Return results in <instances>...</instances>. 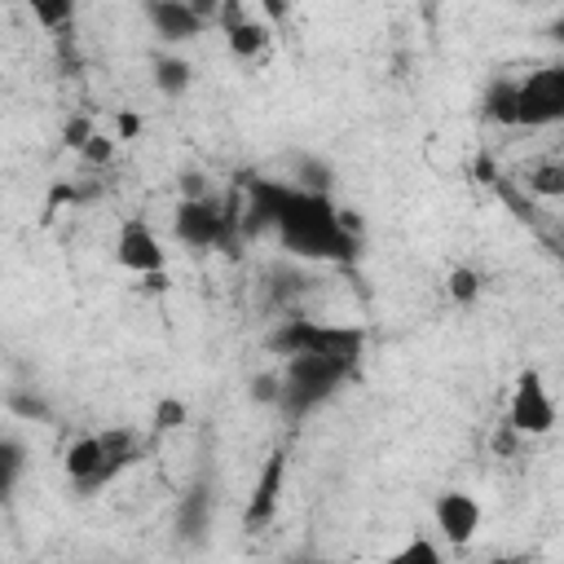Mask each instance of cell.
<instances>
[{
	"label": "cell",
	"mask_w": 564,
	"mask_h": 564,
	"mask_svg": "<svg viewBox=\"0 0 564 564\" xmlns=\"http://www.w3.org/2000/svg\"><path fill=\"white\" fill-rule=\"evenodd\" d=\"M119 132L132 137V132H137V115H123V119H119Z\"/></svg>",
	"instance_id": "ac0fdd59"
},
{
	"label": "cell",
	"mask_w": 564,
	"mask_h": 564,
	"mask_svg": "<svg viewBox=\"0 0 564 564\" xmlns=\"http://www.w3.org/2000/svg\"><path fill=\"white\" fill-rule=\"evenodd\" d=\"M22 467V449L18 445H0V494L13 485V471Z\"/></svg>",
	"instance_id": "9a60e30c"
},
{
	"label": "cell",
	"mask_w": 564,
	"mask_h": 564,
	"mask_svg": "<svg viewBox=\"0 0 564 564\" xmlns=\"http://www.w3.org/2000/svg\"><path fill=\"white\" fill-rule=\"evenodd\" d=\"M432 520H436V533L454 546L471 542L476 529H480V502L463 489H445L436 502H432Z\"/></svg>",
	"instance_id": "ba28073f"
},
{
	"label": "cell",
	"mask_w": 564,
	"mask_h": 564,
	"mask_svg": "<svg viewBox=\"0 0 564 564\" xmlns=\"http://www.w3.org/2000/svg\"><path fill=\"white\" fill-rule=\"evenodd\" d=\"M172 225H176V238L185 247H220L229 238V229H234V216L212 194H185Z\"/></svg>",
	"instance_id": "277c9868"
},
{
	"label": "cell",
	"mask_w": 564,
	"mask_h": 564,
	"mask_svg": "<svg viewBox=\"0 0 564 564\" xmlns=\"http://www.w3.org/2000/svg\"><path fill=\"white\" fill-rule=\"evenodd\" d=\"M247 225L273 229L291 256L304 260H348L352 234L348 220L330 207L322 189L286 185V181H251L247 185Z\"/></svg>",
	"instance_id": "6da1fadb"
},
{
	"label": "cell",
	"mask_w": 564,
	"mask_h": 564,
	"mask_svg": "<svg viewBox=\"0 0 564 564\" xmlns=\"http://www.w3.org/2000/svg\"><path fill=\"white\" fill-rule=\"evenodd\" d=\"M154 419H159V427H181V423H185V405L167 397V401L159 405V414H154Z\"/></svg>",
	"instance_id": "e0dca14e"
},
{
	"label": "cell",
	"mask_w": 564,
	"mask_h": 564,
	"mask_svg": "<svg viewBox=\"0 0 564 564\" xmlns=\"http://www.w3.org/2000/svg\"><path fill=\"white\" fill-rule=\"evenodd\" d=\"M476 286H480V282H476L471 269H454V273H449V295H454V300H471Z\"/></svg>",
	"instance_id": "2e32d148"
},
{
	"label": "cell",
	"mask_w": 564,
	"mask_h": 564,
	"mask_svg": "<svg viewBox=\"0 0 564 564\" xmlns=\"http://www.w3.org/2000/svg\"><path fill=\"white\" fill-rule=\"evenodd\" d=\"M115 256H119L123 269H132V273H141V278H154V273H163V264H167V251H163L159 234H154L150 225H141V220H128V225L119 229Z\"/></svg>",
	"instance_id": "52a82bcc"
},
{
	"label": "cell",
	"mask_w": 564,
	"mask_h": 564,
	"mask_svg": "<svg viewBox=\"0 0 564 564\" xmlns=\"http://www.w3.org/2000/svg\"><path fill=\"white\" fill-rule=\"evenodd\" d=\"M145 18H150V26L163 35V40H172V44H185V40H194L207 22L189 9V0H145Z\"/></svg>",
	"instance_id": "9c48e42d"
},
{
	"label": "cell",
	"mask_w": 564,
	"mask_h": 564,
	"mask_svg": "<svg viewBox=\"0 0 564 564\" xmlns=\"http://www.w3.org/2000/svg\"><path fill=\"white\" fill-rule=\"evenodd\" d=\"M529 185L555 198V194L564 189V181H560V163H542V167H533V176H529Z\"/></svg>",
	"instance_id": "5bb4252c"
},
{
	"label": "cell",
	"mask_w": 564,
	"mask_h": 564,
	"mask_svg": "<svg viewBox=\"0 0 564 564\" xmlns=\"http://www.w3.org/2000/svg\"><path fill=\"white\" fill-rule=\"evenodd\" d=\"M278 348H282L286 357H291V352H326V357H348V361H357V352H361V330L300 317V322L282 326Z\"/></svg>",
	"instance_id": "5b68a950"
},
{
	"label": "cell",
	"mask_w": 564,
	"mask_h": 564,
	"mask_svg": "<svg viewBox=\"0 0 564 564\" xmlns=\"http://www.w3.org/2000/svg\"><path fill=\"white\" fill-rule=\"evenodd\" d=\"M154 84H159V93L163 97H181L185 88H189V62L185 57H159L154 62Z\"/></svg>",
	"instance_id": "7c38bea8"
},
{
	"label": "cell",
	"mask_w": 564,
	"mask_h": 564,
	"mask_svg": "<svg viewBox=\"0 0 564 564\" xmlns=\"http://www.w3.org/2000/svg\"><path fill=\"white\" fill-rule=\"evenodd\" d=\"M511 115L516 128H551L564 115V70L538 66L511 84Z\"/></svg>",
	"instance_id": "3957f363"
},
{
	"label": "cell",
	"mask_w": 564,
	"mask_h": 564,
	"mask_svg": "<svg viewBox=\"0 0 564 564\" xmlns=\"http://www.w3.org/2000/svg\"><path fill=\"white\" fill-rule=\"evenodd\" d=\"M66 476H70L75 485H84V489L110 480L106 454H101V436H79V441L66 449Z\"/></svg>",
	"instance_id": "30bf717a"
},
{
	"label": "cell",
	"mask_w": 564,
	"mask_h": 564,
	"mask_svg": "<svg viewBox=\"0 0 564 564\" xmlns=\"http://www.w3.org/2000/svg\"><path fill=\"white\" fill-rule=\"evenodd\" d=\"M511 427L520 436H546L555 427V397L538 370H524L511 392Z\"/></svg>",
	"instance_id": "8992f818"
},
{
	"label": "cell",
	"mask_w": 564,
	"mask_h": 564,
	"mask_svg": "<svg viewBox=\"0 0 564 564\" xmlns=\"http://www.w3.org/2000/svg\"><path fill=\"white\" fill-rule=\"evenodd\" d=\"M278 485H282V458H273V463L264 467V476H260V489H256V498H251V507H247V520H251V524H264V520L273 516Z\"/></svg>",
	"instance_id": "8fae6325"
},
{
	"label": "cell",
	"mask_w": 564,
	"mask_h": 564,
	"mask_svg": "<svg viewBox=\"0 0 564 564\" xmlns=\"http://www.w3.org/2000/svg\"><path fill=\"white\" fill-rule=\"evenodd\" d=\"M352 361L348 357H326V352H291L286 370L278 375V405H286V414H304L317 401H326L344 379H348Z\"/></svg>",
	"instance_id": "7a4b0ae2"
},
{
	"label": "cell",
	"mask_w": 564,
	"mask_h": 564,
	"mask_svg": "<svg viewBox=\"0 0 564 564\" xmlns=\"http://www.w3.org/2000/svg\"><path fill=\"white\" fill-rule=\"evenodd\" d=\"M31 13H35V22L40 26H48V31H57V26H66L70 18H75V0H22Z\"/></svg>",
	"instance_id": "4fadbf2b"
}]
</instances>
